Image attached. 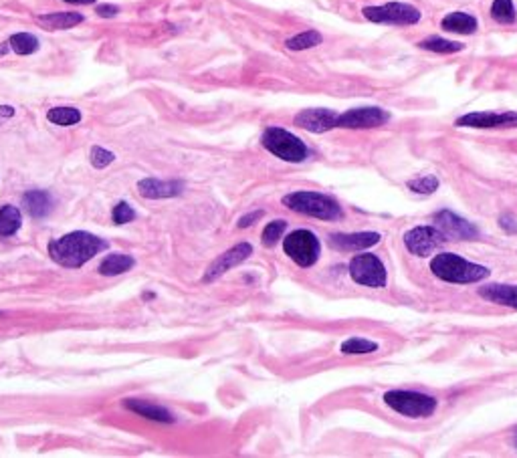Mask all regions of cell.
<instances>
[{
    "mask_svg": "<svg viewBox=\"0 0 517 458\" xmlns=\"http://www.w3.org/2000/svg\"><path fill=\"white\" fill-rule=\"evenodd\" d=\"M108 248L109 243L106 239L87 230H73L49 243V255L57 265L65 269H81L87 261H91L93 256Z\"/></svg>",
    "mask_w": 517,
    "mask_h": 458,
    "instance_id": "1",
    "label": "cell"
},
{
    "mask_svg": "<svg viewBox=\"0 0 517 458\" xmlns=\"http://www.w3.org/2000/svg\"><path fill=\"white\" fill-rule=\"evenodd\" d=\"M431 270L436 279L445 283L455 285H471L479 283L489 277V269L483 265L471 263L463 256L453 255V253H441L431 261Z\"/></svg>",
    "mask_w": 517,
    "mask_h": 458,
    "instance_id": "2",
    "label": "cell"
},
{
    "mask_svg": "<svg viewBox=\"0 0 517 458\" xmlns=\"http://www.w3.org/2000/svg\"><path fill=\"white\" fill-rule=\"evenodd\" d=\"M283 206L303 216H312L317 220H340L343 216V210L327 194H319V192H307V190H300V192H291L283 196Z\"/></svg>",
    "mask_w": 517,
    "mask_h": 458,
    "instance_id": "3",
    "label": "cell"
},
{
    "mask_svg": "<svg viewBox=\"0 0 517 458\" xmlns=\"http://www.w3.org/2000/svg\"><path fill=\"white\" fill-rule=\"evenodd\" d=\"M261 142H263L267 151H271L273 156H277L283 162L300 164L305 162L307 156H309V149L300 137L283 130V127H267L263 132Z\"/></svg>",
    "mask_w": 517,
    "mask_h": 458,
    "instance_id": "4",
    "label": "cell"
},
{
    "mask_svg": "<svg viewBox=\"0 0 517 458\" xmlns=\"http://www.w3.org/2000/svg\"><path fill=\"white\" fill-rule=\"evenodd\" d=\"M384 404L392 408L400 416L428 418L435 414L436 398L412 390H390L384 394Z\"/></svg>",
    "mask_w": 517,
    "mask_h": 458,
    "instance_id": "5",
    "label": "cell"
},
{
    "mask_svg": "<svg viewBox=\"0 0 517 458\" xmlns=\"http://www.w3.org/2000/svg\"><path fill=\"white\" fill-rule=\"evenodd\" d=\"M283 251L295 265H300L303 269H309L319 258L322 244L312 230L301 229L293 230L291 234H287L283 239Z\"/></svg>",
    "mask_w": 517,
    "mask_h": 458,
    "instance_id": "6",
    "label": "cell"
},
{
    "mask_svg": "<svg viewBox=\"0 0 517 458\" xmlns=\"http://www.w3.org/2000/svg\"><path fill=\"white\" fill-rule=\"evenodd\" d=\"M364 18L370 23L380 25H416L422 18V13L409 2H388L382 6H366Z\"/></svg>",
    "mask_w": 517,
    "mask_h": 458,
    "instance_id": "7",
    "label": "cell"
},
{
    "mask_svg": "<svg viewBox=\"0 0 517 458\" xmlns=\"http://www.w3.org/2000/svg\"><path fill=\"white\" fill-rule=\"evenodd\" d=\"M350 277L352 281L364 287H372V289H382L386 287V267L380 258L376 255H356L350 261Z\"/></svg>",
    "mask_w": 517,
    "mask_h": 458,
    "instance_id": "8",
    "label": "cell"
},
{
    "mask_svg": "<svg viewBox=\"0 0 517 458\" xmlns=\"http://www.w3.org/2000/svg\"><path fill=\"white\" fill-rule=\"evenodd\" d=\"M390 122V113L382 108H356L338 115V127L341 130H372Z\"/></svg>",
    "mask_w": 517,
    "mask_h": 458,
    "instance_id": "9",
    "label": "cell"
},
{
    "mask_svg": "<svg viewBox=\"0 0 517 458\" xmlns=\"http://www.w3.org/2000/svg\"><path fill=\"white\" fill-rule=\"evenodd\" d=\"M449 239L443 234V230H436L435 227H416V229H410L404 234V244L410 253L414 256H431L435 253L438 246L447 243Z\"/></svg>",
    "mask_w": 517,
    "mask_h": 458,
    "instance_id": "10",
    "label": "cell"
},
{
    "mask_svg": "<svg viewBox=\"0 0 517 458\" xmlns=\"http://www.w3.org/2000/svg\"><path fill=\"white\" fill-rule=\"evenodd\" d=\"M459 127H473V130H495V127H517V111H473L465 113L457 120Z\"/></svg>",
    "mask_w": 517,
    "mask_h": 458,
    "instance_id": "11",
    "label": "cell"
},
{
    "mask_svg": "<svg viewBox=\"0 0 517 458\" xmlns=\"http://www.w3.org/2000/svg\"><path fill=\"white\" fill-rule=\"evenodd\" d=\"M251 255H253V246L249 243L234 244L232 248H229L227 253H222L218 258H215V261L210 263V267L206 269L203 281H205V283L217 281L218 277H222L227 270H231L232 267H239L241 263H245Z\"/></svg>",
    "mask_w": 517,
    "mask_h": 458,
    "instance_id": "12",
    "label": "cell"
},
{
    "mask_svg": "<svg viewBox=\"0 0 517 458\" xmlns=\"http://www.w3.org/2000/svg\"><path fill=\"white\" fill-rule=\"evenodd\" d=\"M435 220L447 239H455V241H475V239H479V230H477L475 224H471L469 220H465L450 210L436 212Z\"/></svg>",
    "mask_w": 517,
    "mask_h": 458,
    "instance_id": "13",
    "label": "cell"
},
{
    "mask_svg": "<svg viewBox=\"0 0 517 458\" xmlns=\"http://www.w3.org/2000/svg\"><path fill=\"white\" fill-rule=\"evenodd\" d=\"M338 115L336 111L331 109H324V108H315V109H303L295 115L293 123L305 130V132H312V134H326L329 130L338 127Z\"/></svg>",
    "mask_w": 517,
    "mask_h": 458,
    "instance_id": "14",
    "label": "cell"
},
{
    "mask_svg": "<svg viewBox=\"0 0 517 458\" xmlns=\"http://www.w3.org/2000/svg\"><path fill=\"white\" fill-rule=\"evenodd\" d=\"M184 182L180 180H170V182H164L158 178H144L137 182V192L140 196L148 198V200H160V198H174L180 196L184 192Z\"/></svg>",
    "mask_w": 517,
    "mask_h": 458,
    "instance_id": "15",
    "label": "cell"
},
{
    "mask_svg": "<svg viewBox=\"0 0 517 458\" xmlns=\"http://www.w3.org/2000/svg\"><path fill=\"white\" fill-rule=\"evenodd\" d=\"M380 243L378 232H352V234H331L329 244L338 251H366L370 246Z\"/></svg>",
    "mask_w": 517,
    "mask_h": 458,
    "instance_id": "16",
    "label": "cell"
},
{
    "mask_svg": "<svg viewBox=\"0 0 517 458\" xmlns=\"http://www.w3.org/2000/svg\"><path fill=\"white\" fill-rule=\"evenodd\" d=\"M123 408L130 410V412H134L137 416L148 418V420L160 422V424H172V422H176V416L170 410H166L164 406L146 402V400L127 398V400H123Z\"/></svg>",
    "mask_w": 517,
    "mask_h": 458,
    "instance_id": "17",
    "label": "cell"
},
{
    "mask_svg": "<svg viewBox=\"0 0 517 458\" xmlns=\"http://www.w3.org/2000/svg\"><path fill=\"white\" fill-rule=\"evenodd\" d=\"M23 206L30 218H47L53 212V196L47 190H28L23 194Z\"/></svg>",
    "mask_w": 517,
    "mask_h": 458,
    "instance_id": "18",
    "label": "cell"
},
{
    "mask_svg": "<svg viewBox=\"0 0 517 458\" xmlns=\"http://www.w3.org/2000/svg\"><path fill=\"white\" fill-rule=\"evenodd\" d=\"M479 295L495 305L517 309V285H485L479 287Z\"/></svg>",
    "mask_w": 517,
    "mask_h": 458,
    "instance_id": "19",
    "label": "cell"
},
{
    "mask_svg": "<svg viewBox=\"0 0 517 458\" xmlns=\"http://www.w3.org/2000/svg\"><path fill=\"white\" fill-rule=\"evenodd\" d=\"M83 14L79 13H51L37 16V23L41 25L45 30H67V28L81 25Z\"/></svg>",
    "mask_w": 517,
    "mask_h": 458,
    "instance_id": "20",
    "label": "cell"
},
{
    "mask_svg": "<svg viewBox=\"0 0 517 458\" xmlns=\"http://www.w3.org/2000/svg\"><path fill=\"white\" fill-rule=\"evenodd\" d=\"M441 27L447 33H457V35H473L479 27L477 18L473 14L467 13H450L441 21Z\"/></svg>",
    "mask_w": 517,
    "mask_h": 458,
    "instance_id": "21",
    "label": "cell"
},
{
    "mask_svg": "<svg viewBox=\"0 0 517 458\" xmlns=\"http://www.w3.org/2000/svg\"><path fill=\"white\" fill-rule=\"evenodd\" d=\"M136 265V258L130 255H123V253H113V255H108L101 265H99V275L103 277H115V275H122V273H127L130 269H134Z\"/></svg>",
    "mask_w": 517,
    "mask_h": 458,
    "instance_id": "22",
    "label": "cell"
},
{
    "mask_svg": "<svg viewBox=\"0 0 517 458\" xmlns=\"http://www.w3.org/2000/svg\"><path fill=\"white\" fill-rule=\"evenodd\" d=\"M23 227L21 210L13 204H4L0 208V236H14Z\"/></svg>",
    "mask_w": 517,
    "mask_h": 458,
    "instance_id": "23",
    "label": "cell"
},
{
    "mask_svg": "<svg viewBox=\"0 0 517 458\" xmlns=\"http://www.w3.org/2000/svg\"><path fill=\"white\" fill-rule=\"evenodd\" d=\"M419 47L424 49V51H431V53H443V55L461 53L465 49L463 42L447 41V39H443V37H428V39H424V41L419 42Z\"/></svg>",
    "mask_w": 517,
    "mask_h": 458,
    "instance_id": "24",
    "label": "cell"
},
{
    "mask_svg": "<svg viewBox=\"0 0 517 458\" xmlns=\"http://www.w3.org/2000/svg\"><path fill=\"white\" fill-rule=\"evenodd\" d=\"M322 41H324V37L317 30H303L300 35L287 39L285 47L289 51H307V49L322 45Z\"/></svg>",
    "mask_w": 517,
    "mask_h": 458,
    "instance_id": "25",
    "label": "cell"
},
{
    "mask_svg": "<svg viewBox=\"0 0 517 458\" xmlns=\"http://www.w3.org/2000/svg\"><path fill=\"white\" fill-rule=\"evenodd\" d=\"M47 120L55 125L69 127L81 122V111L75 108H53L47 111Z\"/></svg>",
    "mask_w": 517,
    "mask_h": 458,
    "instance_id": "26",
    "label": "cell"
},
{
    "mask_svg": "<svg viewBox=\"0 0 517 458\" xmlns=\"http://www.w3.org/2000/svg\"><path fill=\"white\" fill-rule=\"evenodd\" d=\"M8 45L16 55H33L39 51V39L30 33H16L8 39Z\"/></svg>",
    "mask_w": 517,
    "mask_h": 458,
    "instance_id": "27",
    "label": "cell"
},
{
    "mask_svg": "<svg viewBox=\"0 0 517 458\" xmlns=\"http://www.w3.org/2000/svg\"><path fill=\"white\" fill-rule=\"evenodd\" d=\"M376 350H378V343L364 339V337H350L341 343V353H346V355H364V353H372Z\"/></svg>",
    "mask_w": 517,
    "mask_h": 458,
    "instance_id": "28",
    "label": "cell"
},
{
    "mask_svg": "<svg viewBox=\"0 0 517 458\" xmlns=\"http://www.w3.org/2000/svg\"><path fill=\"white\" fill-rule=\"evenodd\" d=\"M491 16H493V21H497L501 25H511L516 21L513 0H493V4H491Z\"/></svg>",
    "mask_w": 517,
    "mask_h": 458,
    "instance_id": "29",
    "label": "cell"
},
{
    "mask_svg": "<svg viewBox=\"0 0 517 458\" xmlns=\"http://www.w3.org/2000/svg\"><path fill=\"white\" fill-rule=\"evenodd\" d=\"M285 230H287L285 220H273V222H269V224L265 227V230H263V234H261V243L271 248V246H275V244L283 239V232H285Z\"/></svg>",
    "mask_w": 517,
    "mask_h": 458,
    "instance_id": "30",
    "label": "cell"
},
{
    "mask_svg": "<svg viewBox=\"0 0 517 458\" xmlns=\"http://www.w3.org/2000/svg\"><path fill=\"white\" fill-rule=\"evenodd\" d=\"M441 186L438 178L436 176H422V178H416V180H410L409 188L414 192V194H433L436 192Z\"/></svg>",
    "mask_w": 517,
    "mask_h": 458,
    "instance_id": "31",
    "label": "cell"
},
{
    "mask_svg": "<svg viewBox=\"0 0 517 458\" xmlns=\"http://www.w3.org/2000/svg\"><path fill=\"white\" fill-rule=\"evenodd\" d=\"M89 160H91V166H93V168L103 170V168H108L109 164L115 162V154L109 151V149L101 148V146H93V148H91V154H89Z\"/></svg>",
    "mask_w": 517,
    "mask_h": 458,
    "instance_id": "32",
    "label": "cell"
},
{
    "mask_svg": "<svg viewBox=\"0 0 517 458\" xmlns=\"http://www.w3.org/2000/svg\"><path fill=\"white\" fill-rule=\"evenodd\" d=\"M134 218H136V210H134L127 202H118L113 206V210H111V220H113L115 224H127V222H132Z\"/></svg>",
    "mask_w": 517,
    "mask_h": 458,
    "instance_id": "33",
    "label": "cell"
},
{
    "mask_svg": "<svg viewBox=\"0 0 517 458\" xmlns=\"http://www.w3.org/2000/svg\"><path fill=\"white\" fill-rule=\"evenodd\" d=\"M263 214H265L263 210H255V212H249V214L241 216V218H239V224H237V227H239V229H249V227H253V224H255L257 220H261V218H263Z\"/></svg>",
    "mask_w": 517,
    "mask_h": 458,
    "instance_id": "34",
    "label": "cell"
},
{
    "mask_svg": "<svg viewBox=\"0 0 517 458\" xmlns=\"http://www.w3.org/2000/svg\"><path fill=\"white\" fill-rule=\"evenodd\" d=\"M499 227L505 230V232H509V234H516L517 232V218L511 214H504L499 218Z\"/></svg>",
    "mask_w": 517,
    "mask_h": 458,
    "instance_id": "35",
    "label": "cell"
},
{
    "mask_svg": "<svg viewBox=\"0 0 517 458\" xmlns=\"http://www.w3.org/2000/svg\"><path fill=\"white\" fill-rule=\"evenodd\" d=\"M96 13L99 16H103V18H113V16H118V13H120V6H115V4H99L96 8Z\"/></svg>",
    "mask_w": 517,
    "mask_h": 458,
    "instance_id": "36",
    "label": "cell"
},
{
    "mask_svg": "<svg viewBox=\"0 0 517 458\" xmlns=\"http://www.w3.org/2000/svg\"><path fill=\"white\" fill-rule=\"evenodd\" d=\"M14 108L11 105H0V118H13Z\"/></svg>",
    "mask_w": 517,
    "mask_h": 458,
    "instance_id": "37",
    "label": "cell"
},
{
    "mask_svg": "<svg viewBox=\"0 0 517 458\" xmlns=\"http://www.w3.org/2000/svg\"><path fill=\"white\" fill-rule=\"evenodd\" d=\"M69 4H93L96 0H65Z\"/></svg>",
    "mask_w": 517,
    "mask_h": 458,
    "instance_id": "38",
    "label": "cell"
},
{
    "mask_svg": "<svg viewBox=\"0 0 517 458\" xmlns=\"http://www.w3.org/2000/svg\"><path fill=\"white\" fill-rule=\"evenodd\" d=\"M8 47H11L8 42H2V45H0V57H2V55H4V53H6V51H8Z\"/></svg>",
    "mask_w": 517,
    "mask_h": 458,
    "instance_id": "39",
    "label": "cell"
},
{
    "mask_svg": "<svg viewBox=\"0 0 517 458\" xmlns=\"http://www.w3.org/2000/svg\"><path fill=\"white\" fill-rule=\"evenodd\" d=\"M154 297H156V295H154V293H146V295H144V299L148 301V299H154Z\"/></svg>",
    "mask_w": 517,
    "mask_h": 458,
    "instance_id": "40",
    "label": "cell"
},
{
    "mask_svg": "<svg viewBox=\"0 0 517 458\" xmlns=\"http://www.w3.org/2000/svg\"><path fill=\"white\" fill-rule=\"evenodd\" d=\"M516 446H517V432H516Z\"/></svg>",
    "mask_w": 517,
    "mask_h": 458,
    "instance_id": "41",
    "label": "cell"
}]
</instances>
